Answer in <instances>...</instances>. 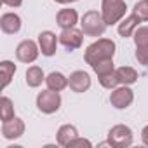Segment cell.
Returning <instances> with one entry per match:
<instances>
[{"label":"cell","instance_id":"obj_30","mask_svg":"<svg viewBox=\"0 0 148 148\" xmlns=\"http://www.w3.org/2000/svg\"><path fill=\"white\" fill-rule=\"evenodd\" d=\"M146 2H148V0H146Z\"/></svg>","mask_w":148,"mask_h":148},{"label":"cell","instance_id":"obj_10","mask_svg":"<svg viewBox=\"0 0 148 148\" xmlns=\"http://www.w3.org/2000/svg\"><path fill=\"white\" fill-rule=\"evenodd\" d=\"M68 86L73 92H86L91 87V77L84 70H77L68 77Z\"/></svg>","mask_w":148,"mask_h":148},{"label":"cell","instance_id":"obj_28","mask_svg":"<svg viewBox=\"0 0 148 148\" xmlns=\"http://www.w3.org/2000/svg\"><path fill=\"white\" fill-rule=\"evenodd\" d=\"M141 141L148 146V125H145L143 131H141Z\"/></svg>","mask_w":148,"mask_h":148},{"label":"cell","instance_id":"obj_25","mask_svg":"<svg viewBox=\"0 0 148 148\" xmlns=\"http://www.w3.org/2000/svg\"><path fill=\"white\" fill-rule=\"evenodd\" d=\"M136 59L139 61V64L148 68V49H136Z\"/></svg>","mask_w":148,"mask_h":148},{"label":"cell","instance_id":"obj_7","mask_svg":"<svg viewBox=\"0 0 148 148\" xmlns=\"http://www.w3.org/2000/svg\"><path fill=\"white\" fill-rule=\"evenodd\" d=\"M82 42H84V32L82 30H77L75 26L73 28H66L59 33V44L66 49V51H75L79 47H82Z\"/></svg>","mask_w":148,"mask_h":148},{"label":"cell","instance_id":"obj_20","mask_svg":"<svg viewBox=\"0 0 148 148\" xmlns=\"http://www.w3.org/2000/svg\"><path fill=\"white\" fill-rule=\"evenodd\" d=\"M14 105L12 101L7 98V96H2L0 98V119H2V122H7L11 119H14Z\"/></svg>","mask_w":148,"mask_h":148},{"label":"cell","instance_id":"obj_23","mask_svg":"<svg viewBox=\"0 0 148 148\" xmlns=\"http://www.w3.org/2000/svg\"><path fill=\"white\" fill-rule=\"evenodd\" d=\"M92 70H94V73L98 77H101V75H106V73H110V71H113L115 70V66H113V59H105V61H99V63H96L94 66H91Z\"/></svg>","mask_w":148,"mask_h":148},{"label":"cell","instance_id":"obj_26","mask_svg":"<svg viewBox=\"0 0 148 148\" xmlns=\"http://www.w3.org/2000/svg\"><path fill=\"white\" fill-rule=\"evenodd\" d=\"M75 146H87V148H91V146H92V143H91L89 139H86V138L77 136L75 139H73V141L70 143V146H68V148H75Z\"/></svg>","mask_w":148,"mask_h":148},{"label":"cell","instance_id":"obj_2","mask_svg":"<svg viewBox=\"0 0 148 148\" xmlns=\"http://www.w3.org/2000/svg\"><path fill=\"white\" fill-rule=\"evenodd\" d=\"M106 26L103 14L98 11H87L80 19V30L87 37H101L106 32Z\"/></svg>","mask_w":148,"mask_h":148},{"label":"cell","instance_id":"obj_22","mask_svg":"<svg viewBox=\"0 0 148 148\" xmlns=\"http://www.w3.org/2000/svg\"><path fill=\"white\" fill-rule=\"evenodd\" d=\"M98 80H99V84H101L105 89H115L117 86H120V84H119V79H117V71H115V70L110 71V73H106V75L98 77Z\"/></svg>","mask_w":148,"mask_h":148},{"label":"cell","instance_id":"obj_11","mask_svg":"<svg viewBox=\"0 0 148 148\" xmlns=\"http://www.w3.org/2000/svg\"><path fill=\"white\" fill-rule=\"evenodd\" d=\"M25 134V122L19 117H14L7 122H2V136L5 139H18Z\"/></svg>","mask_w":148,"mask_h":148},{"label":"cell","instance_id":"obj_4","mask_svg":"<svg viewBox=\"0 0 148 148\" xmlns=\"http://www.w3.org/2000/svg\"><path fill=\"white\" fill-rule=\"evenodd\" d=\"M132 139H134V134H132V129L129 125L117 124V125H113L108 131V143H110V146L127 148V146L132 145Z\"/></svg>","mask_w":148,"mask_h":148},{"label":"cell","instance_id":"obj_14","mask_svg":"<svg viewBox=\"0 0 148 148\" xmlns=\"http://www.w3.org/2000/svg\"><path fill=\"white\" fill-rule=\"evenodd\" d=\"M77 136H79V131H77L75 125L64 124V125H61V127L58 129V132H56V141H58L59 146H70V143L75 139Z\"/></svg>","mask_w":148,"mask_h":148},{"label":"cell","instance_id":"obj_6","mask_svg":"<svg viewBox=\"0 0 148 148\" xmlns=\"http://www.w3.org/2000/svg\"><path fill=\"white\" fill-rule=\"evenodd\" d=\"M134 101V92L129 86H120V87H115L112 89V94H110V103L113 108L117 110H125L132 105Z\"/></svg>","mask_w":148,"mask_h":148},{"label":"cell","instance_id":"obj_5","mask_svg":"<svg viewBox=\"0 0 148 148\" xmlns=\"http://www.w3.org/2000/svg\"><path fill=\"white\" fill-rule=\"evenodd\" d=\"M37 108L45 113V115H51V113H56L59 108H61V96L58 91H42L37 94Z\"/></svg>","mask_w":148,"mask_h":148},{"label":"cell","instance_id":"obj_18","mask_svg":"<svg viewBox=\"0 0 148 148\" xmlns=\"http://www.w3.org/2000/svg\"><path fill=\"white\" fill-rule=\"evenodd\" d=\"M44 80H45V75H44V70L40 66H30L26 70V84H28V87H38V86H42Z\"/></svg>","mask_w":148,"mask_h":148},{"label":"cell","instance_id":"obj_12","mask_svg":"<svg viewBox=\"0 0 148 148\" xmlns=\"http://www.w3.org/2000/svg\"><path fill=\"white\" fill-rule=\"evenodd\" d=\"M0 28L7 35H14L21 30V18L16 12H5L0 18Z\"/></svg>","mask_w":148,"mask_h":148},{"label":"cell","instance_id":"obj_13","mask_svg":"<svg viewBox=\"0 0 148 148\" xmlns=\"http://www.w3.org/2000/svg\"><path fill=\"white\" fill-rule=\"evenodd\" d=\"M56 23L61 30H66V28H73L77 23H79V14L75 9H61L56 16Z\"/></svg>","mask_w":148,"mask_h":148},{"label":"cell","instance_id":"obj_17","mask_svg":"<svg viewBox=\"0 0 148 148\" xmlns=\"http://www.w3.org/2000/svg\"><path fill=\"white\" fill-rule=\"evenodd\" d=\"M117 71V79L120 86H132L134 82H138V71L132 66H120L115 70Z\"/></svg>","mask_w":148,"mask_h":148},{"label":"cell","instance_id":"obj_16","mask_svg":"<svg viewBox=\"0 0 148 148\" xmlns=\"http://www.w3.org/2000/svg\"><path fill=\"white\" fill-rule=\"evenodd\" d=\"M45 84H47V89L61 92L63 89L68 87V77H64L61 71H51L45 77Z\"/></svg>","mask_w":148,"mask_h":148},{"label":"cell","instance_id":"obj_9","mask_svg":"<svg viewBox=\"0 0 148 148\" xmlns=\"http://www.w3.org/2000/svg\"><path fill=\"white\" fill-rule=\"evenodd\" d=\"M58 42H59V37L54 32L45 30V32H40V35H38V47H40V52L45 58H51V56L56 54Z\"/></svg>","mask_w":148,"mask_h":148},{"label":"cell","instance_id":"obj_21","mask_svg":"<svg viewBox=\"0 0 148 148\" xmlns=\"http://www.w3.org/2000/svg\"><path fill=\"white\" fill-rule=\"evenodd\" d=\"M132 38H134L136 49H148V26H138Z\"/></svg>","mask_w":148,"mask_h":148},{"label":"cell","instance_id":"obj_24","mask_svg":"<svg viewBox=\"0 0 148 148\" xmlns=\"http://www.w3.org/2000/svg\"><path fill=\"white\" fill-rule=\"evenodd\" d=\"M132 14H136L141 19V23L143 21H148V2H146V0H139V2L134 4Z\"/></svg>","mask_w":148,"mask_h":148},{"label":"cell","instance_id":"obj_29","mask_svg":"<svg viewBox=\"0 0 148 148\" xmlns=\"http://www.w3.org/2000/svg\"><path fill=\"white\" fill-rule=\"evenodd\" d=\"M54 2H58V4H73V2H77V0H54Z\"/></svg>","mask_w":148,"mask_h":148},{"label":"cell","instance_id":"obj_15","mask_svg":"<svg viewBox=\"0 0 148 148\" xmlns=\"http://www.w3.org/2000/svg\"><path fill=\"white\" fill-rule=\"evenodd\" d=\"M139 23H141V19H139L136 14H131V16L124 18V19L119 23V28H117V30H119V35L124 37V38L132 37L134 32H136V28L139 26Z\"/></svg>","mask_w":148,"mask_h":148},{"label":"cell","instance_id":"obj_3","mask_svg":"<svg viewBox=\"0 0 148 148\" xmlns=\"http://www.w3.org/2000/svg\"><path fill=\"white\" fill-rule=\"evenodd\" d=\"M125 0H101V14L108 26L117 25L125 16Z\"/></svg>","mask_w":148,"mask_h":148},{"label":"cell","instance_id":"obj_27","mask_svg":"<svg viewBox=\"0 0 148 148\" xmlns=\"http://www.w3.org/2000/svg\"><path fill=\"white\" fill-rule=\"evenodd\" d=\"M2 4H5L9 7H19L23 4V0H2Z\"/></svg>","mask_w":148,"mask_h":148},{"label":"cell","instance_id":"obj_8","mask_svg":"<svg viewBox=\"0 0 148 148\" xmlns=\"http://www.w3.org/2000/svg\"><path fill=\"white\" fill-rule=\"evenodd\" d=\"M38 54H40V47H38L33 40H30V38L19 42L18 47H16V58H18V61L26 63V64L37 61Z\"/></svg>","mask_w":148,"mask_h":148},{"label":"cell","instance_id":"obj_19","mask_svg":"<svg viewBox=\"0 0 148 148\" xmlns=\"http://www.w3.org/2000/svg\"><path fill=\"white\" fill-rule=\"evenodd\" d=\"M0 71H2V89H5L11 84L14 73H16V64L9 59H4L0 63Z\"/></svg>","mask_w":148,"mask_h":148},{"label":"cell","instance_id":"obj_1","mask_svg":"<svg viewBox=\"0 0 148 148\" xmlns=\"http://www.w3.org/2000/svg\"><path fill=\"white\" fill-rule=\"evenodd\" d=\"M113 56H115V42L110 38H98L84 52V59L91 66L105 59H113Z\"/></svg>","mask_w":148,"mask_h":148}]
</instances>
